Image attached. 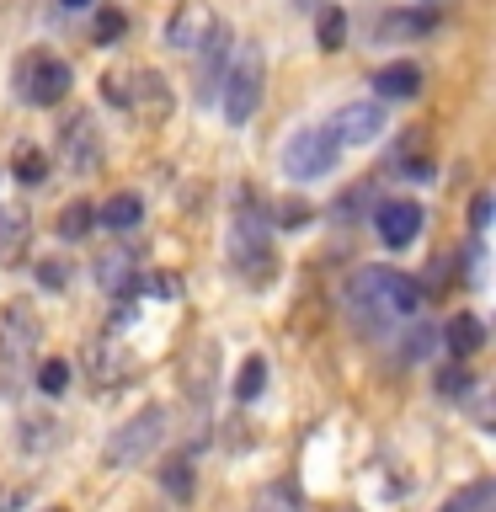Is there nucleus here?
I'll return each instance as SVG.
<instances>
[{
    "instance_id": "f257e3e1",
    "label": "nucleus",
    "mask_w": 496,
    "mask_h": 512,
    "mask_svg": "<svg viewBox=\"0 0 496 512\" xmlns=\"http://www.w3.org/2000/svg\"><path fill=\"white\" fill-rule=\"evenodd\" d=\"M262 86H267V54H262V43H240L230 64H224V80H219V91H224V118H230L235 128L251 118L256 107H262Z\"/></svg>"
},
{
    "instance_id": "f03ea898",
    "label": "nucleus",
    "mask_w": 496,
    "mask_h": 512,
    "mask_svg": "<svg viewBox=\"0 0 496 512\" xmlns=\"http://www.w3.org/2000/svg\"><path fill=\"white\" fill-rule=\"evenodd\" d=\"M38 315L27 304H6V320H0V395H16L27 384V363L38 352Z\"/></svg>"
},
{
    "instance_id": "7ed1b4c3",
    "label": "nucleus",
    "mask_w": 496,
    "mask_h": 512,
    "mask_svg": "<svg viewBox=\"0 0 496 512\" xmlns=\"http://www.w3.org/2000/svg\"><path fill=\"white\" fill-rule=\"evenodd\" d=\"M160 438H166V406H144V411H134L118 432H112V443H107V454H102L107 470H128V464L150 459Z\"/></svg>"
},
{
    "instance_id": "20e7f679",
    "label": "nucleus",
    "mask_w": 496,
    "mask_h": 512,
    "mask_svg": "<svg viewBox=\"0 0 496 512\" xmlns=\"http://www.w3.org/2000/svg\"><path fill=\"white\" fill-rule=\"evenodd\" d=\"M336 155H342V144H336L331 123H315V128H299L283 144V171L299 176V182H315V176H326L336 166Z\"/></svg>"
},
{
    "instance_id": "39448f33",
    "label": "nucleus",
    "mask_w": 496,
    "mask_h": 512,
    "mask_svg": "<svg viewBox=\"0 0 496 512\" xmlns=\"http://www.w3.org/2000/svg\"><path fill=\"white\" fill-rule=\"evenodd\" d=\"M75 86V75H70V64L54 59V54H27L22 64H16V91H22V102L32 107H54L64 102Z\"/></svg>"
},
{
    "instance_id": "423d86ee",
    "label": "nucleus",
    "mask_w": 496,
    "mask_h": 512,
    "mask_svg": "<svg viewBox=\"0 0 496 512\" xmlns=\"http://www.w3.org/2000/svg\"><path fill=\"white\" fill-rule=\"evenodd\" d=\"M352 283H358L363 294L374 299L384 315H395V320L416 315V304H422V283H411L406 272H395V267H358Z\"/></svg>"
},
{
    "instance_id": "0eeeda50",
    "label": "nucleus",
    "mask_w": 496,
    "mask_h": 512,
    "mask_svg": "<svg viewBox=\"0 0 496 512\" xmlns=\"http://www.w3.org/2000/svg\"><path fill=\"white\" fill-rule=\"evenodd\" d=\"M230 256L240 272L251 278H267V256H272V240H267V219L256 214L251 203L235 208V224H230Z\"/></svg>"
},
{
    "instance_id": "6e6552de",
    "label": "nucleus",
    "mask_w": 496,
    "mask_h": 512,
    "mask_svg": "<svg viewBox=\"0 0 496 512\" xmlns=\"http://www.w3.org/2000/svg\"><path fill=\"white\" fill-rule=\"evenodd\" d=\"M59 155L75 176H91L102 166V134H96L91 112H70V118L59 123Z\"/></svg>"
},
{
    "instance_id": "1a4fd4ad",
    "label": "nucleus",
    "mask_w": 496,
    "mask_h": 512,
    "mask_svg": "<svg viewBox=\"0 0 496 512\" xmlns=\"http://www.w3.org/2000/svg\"><path fill=\"white\" fill-rule=\"evenodd\" d=\"M331 134H336V144H368V139H379L384 134V107L379 102H347L331 118Z\"/></svg>"
},
{
    "instance_id": "9d476101",
    "label": "nucleus",
    "mask_w": 496,
    "mask_h": 512,
    "mask_svg": "<svg viewBox=\"0 0 496 512\" xmlns=\"http://www.w3.org/2000/svg\"><path fill=\"white\" fill-rule=\"evenodd\" d=\"M214 27H219V22H214V11H208L203 0H182V6H176V16L166 22V43H171V48H198Z\"/></svg>"
},
{
    "instance_id": "9b49d317",
    "label": "nucleus",
    "mask_w": 496,
    "mask_h": 512,
    "mask_svg": "<svg viewBox=\"0 0 496 512\" xmlns=\"http://www.w3.org/2000/svg\"><path fill=\"white\" fill-rule=\"evenodd\" d=\"M374 230H379V240L384 246H411L416 235H422V208L416 203H384L379 214H374Z\"/></svg>"
},
{
    "instance_id": "f8f14e48",
    "label": "nucleus",
    "mask_w": 496,
    "mask_h": 512,
    "mask_svg": "<svg viewBox=\"0 0 496 512\" xmlns=\"http://www.w3.org/2000/svg\"><path fill=\"white\" fill-rule=\"evenodd\" d=\"M198 102H208V96L219 91V80H224V64H230V38H224V27H214L208 38L198 43Z\"/></svg>"
},
{
    "instance_id": "ddd939ff",
    "label": "nucleus",
    "mask_w": 496,
    "mask_h": 512,
    "mask_svg": "<svg viewBox=\"0 0 496 512\" xmlns=\"http://www.w3.org/2000/svg\"><path fill=\"white\" fill-rule=\"evenodd\" d=\"M27 235H32V219L22 208H0V267H16L27 256Z\"/></svg>"
},
{
    "instance_id": "4468645a",
    "label": "nucleus",
    "mask_w": 496,
    "mask_h": 512,
    "mask_svg": "<svg viewBox=\"0 0 496 512\" xmlns=\"http://www.w3.org/2000/svg\"><path fill=\"white\" fill-rule=\"evenodd\" d=\"M443 342H448V352H454V358H470V352L486 347V320L470 315V310H459V315L443 326Z\"/></svg>"
},
{
    "instance_id": "2eb2a0df",
    "label": "nucleus",
    "mask_w": 496,
    "mask_h": 512,
    "mask_svg": "<svg viewBox=\"0 0 496 512\" xmlns=\"http://www.w3.org/2000/svg\"><path fill=\"white\" fill-rule=\"evenodd\" d=\"M96 283H102L112 299L134 294V251H107L102 262H96Z\"/></svg>"
},
{
    "instance_id": "dca6fc26",
    "label": "nucleus",
    "mask_w": 496,
    "mask_h": 512,
    "mask_svg": "<svg viewBox=\"0 0 496 512\" xmlns=\"http://www.w3.org/2000/svg\"><path fill=\"white\" fill-rule=\"evenodd\" d=\"M374 91L379 96H416L422 91V70H416L411 59H395V64H384V70L374 75Z\"/></svg>"
},
{
    "instance_id": "f3484780",
    "label": "nucleus",
    "mask_w": 496,
    "mask_h": 512,
    "mask_svg": "<svg viewBox=\"0 0 496 512\" xmlns=\"http://www.w3.org/2000/svg\"><path fill=\"white\" fill-rule=\"evenodd\" d=\"M139 219H144L139 192H112V198L102 203V214H96V224H107V230H134Z\"/></svg>"
},
{
    "instance_id": "a211bd4d",
    "label": "nucleus",
    "mask_w": 496,
    "mask_h": 512,
    "mask_svg": "<svg viewBox=\"0 0 496 512\" xmlns=\"http://www.w3.org/2000/svg\"><path fill=\"white\" fill-rule=\"evenodd\" d=\"M11 171H16V182H22V187H38L43 176H48V155L38 150V144H16Z\"/></svg>"
},
{
    "instance_id": "6ab92c4d",
    "label": "nucleus",
    "mask_w": 496,
    "mask_h": 512,
    "mask_svg": "<svg viewBox=\"0 0 496 512\" xmlns=\"http://www.w3.org/2000/svg\"><path fill=\"white\" fill-rule=\"evenodd\" d=\"M160 486H166L176 502H187V496H192V459L187 454H171L166 464H160Z\"/></svg>"
},
{
    "instance_id": "aec40b11",
    "label": "nucleus",
    "mask_w": 496,
    "mask_h": 512,
    "mask_svg": "<svg viewBox=\"0 0 496 512\" xmlns=\"http://www.w3.org/2000/svg\"><path fill=\"white\" fill-rule=\"evenodd\" d=\"M315 38H320V48H326V54H336V48L347 43V11H342V6H326V11H320Z\"/></svg>"
},
{
    "instance_id": "412c9836",
    "label": "nucleus",
    "mask_w": 496,
    "mask_h": 512,
    "mask_svg": "<svg viewBox=\"0 0 496 512\" xmlns=\"http://www.w3.org/2000/svg\"><path fill=\"white\" fill-rule=\"evenodd\" d=\"M262 384H267V358H262V352H251L246 368H240V379H235V400H256V395H262Z\"/></svg>"
},
{
    "instance_id": "4be33fe9",
    "label": "nucleus",
    "mask_w": 496,
    "mask_h": 512,
    "mask_svg": "<svg viewBox=\"0 0 496 512\" xmlns=\"http://www.w3.org/2000/svg\"><path fill=\"white\" fill-rule=\"evenodd\" d=\"M470 390H475V379H470V368H464V363L438 368V395H443V400H464Z\"/></svg>"
},
{
    "instance_id": "5701e85b",
    "label": "nucleus",
    "mask_w": 496,
    "mask_h": 512,
    "mask_svg": "<svg viewBox=\"0 0 496 512\" xmlns=\"http://www.w3.org/2000/svg\"><path fill=\"white\" fill-rule=\"evenodd\" d=\"M91 224H96V208H91V203H70V208L59 214V235H64V240H80Z\"/></svg>"
},
{
    "instance_id": "b1692460",
    "label": "nucleus",
    "mask_w": 496,
    "mask_h": 512,
    "mask_svg": "<svg viewBox=\"0 0 496 512\" xmlns=\"http://www.w3.org/2000/svg\"><path fill=\"white\" fill-rule=\"evenodd\" d=\"M38 390H43V395H64V390H70V363H64V358H48V363L38 368Z\"/></svg>"
},
{
    "instance_id": "393cba45",
    "label": "nucleus",
    "mask_w": 496,
    "mask_h": 512,
    "mask_svg": "<svg viewBox=\"0 0 496 512\" xmlns=\"http://www.w3.org/2000/svg\"><path fill=\"white\" fill-rule=\"evenodd\" d=\"M432 347H438V331H432V326H411V331H406V347H400V352L416 363V358H427Z\"/></svg>"
},
{
    "instance_id": "a878e982",
    "label": "nucleus",
    "mask_w": 496,
    "mask_h": 512,
    "mask_svg": "<svg viewBox=\"0 0 496 512\" xmlns=\"http://www.w3.org/2000/svg\"><path fill=\"white\" fill-rule=\"evenodd\" d=\"M38 283H43V288H64V283H70L64 256H43V262H38Z\"/></svg>"
},
{
    "instance_id": "bb28decb",
    "label": "nucleus",
    "mask_w": 496,
    "mask_h": 512,
    "mask_svg": "<svg viewBox=\"0 0 496 512\" xmlns=\"http://www.w3.org/2000/svg\"><path fill=\"white\" fill-rule=\"evenodd\" d=\"M427 27H432L427 11H416V16L400 11V16H390V22H384V32H390V38H395V32H427Z\"/></svg>"
},
{
    "instance_id": "cd10ccee",
    "label": "nucleus",
    "mask_w": 496,
    "mask_h": 512,
    "mask_svg": "<svg viewBox=\"0 0 496 512\" xmlns=\"http://www.w3.org/2000/svg\"><path fill=\"white\" fill-rule=\"evenodd\" d=\"M486 496H491V486H486V480H480V486H470V491H459L454 502H443V512H475L480 502H486Z\"/></svg>"
},
{
    "instance_id": "c85d7f7f",
    "label": "nucleus",
    "mask_w": 496,
    "mask_h": 512,
    "mask_svg": "<svg viewBox=\"0 0 496 512\" xmlns=\"http://www.w3.org/2000/svg\"><path fill=\"white\" fill-rule=\"evenodd\" d=\"M123 27H128V16H123V11H102V16H96V43L123 38Z\"/></svg>"
},
{
    "instance_id": "c756f323",
    "label": "nucleus",
    "mask_w": 496,
    "mask_h": 512,
    "mask_svg": "<svg viewBox=\"0 0 496 512\" xmlns=\"http://www.w3.org/2000/svg\"><path fill=\"white\" fill-rule=\"evenodd\" d=\"M491 208H496L491 192H475V198H470V224H475V230H486V224H491Z\"/></svg>"
},
{
    "instance_id": "7c9ffc66",
    "label": "nucleus",
    "mask_w": 496,
    "mask_h": 512,
    "mask_svg": "<svg viewBox=\"0 0 496 512\" xmlns=\"http://www.w3.org/2000/svg\"><path fill=\"white\" fill-rule=\"evenodd\" d=\"M304 214H310L304 203H288V208H278V219H283V224H304Z\"/></svg>"
},
{
    "instance_id": "2f4dec72",
    "label": "nucleus",
    "mask_w": 496,
    "mask_h": 512,
    "mask_svg": "<svg viewBox=\"0 0 496 512\" xmlns=\"http://www.w3.org/2000/svg\"><path fill=\"white\" fill-rule=\"evenodd\" d=\"M59 6H64V11H86L91 0H59Z\"/></svg>"
},
{
    "instance_id": "473e14b6",
    "label": "nucleus",
    "mask_w": 496,
    "mask_h": 512,
    "mask_svg": "<svg viewBox=\"0 0 496 512\" xmlns=\"http://www.w3.org/2000/svg\"><path fill=\"white\" fill-rule=\"evenodd\" d=\"M43 512H59V507H43Z\"/></svg>"
}]
</instances>
